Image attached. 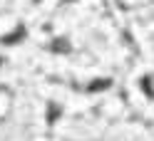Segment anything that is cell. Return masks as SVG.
Wrapping results in <instances>:
<instances>
[{
    "mask_svg": "<svg viewBox=\"0 0 154 141\" xmlns=\"http://www.w3.org/2000/svg\"><path fill=\"white\" fill-rule=\"evenodd\" d=\"M8 107H10V94H8L5 89H0V116H5Z\"/></svg>",
    "mask_w": 154,
    "mask_h": 141,
    "instance_id": "obj_1",
    "label": "cell"
},
{
    "mask_svg": "<svg viewBox=\"0 0 154 141\" xmlns=\"http://www.w3.org/2000/svg\"><path fill=\"white\" fill-rule=\"evenodd\" d=\"M142 92L147 94V97H152V74H147V77H142Z\"/></svg>",
    "mask_w": 154,
    "mask_h": 141,
    "instance_id": "obj_2",
    "label": "cell"
}]
</instances>
